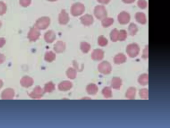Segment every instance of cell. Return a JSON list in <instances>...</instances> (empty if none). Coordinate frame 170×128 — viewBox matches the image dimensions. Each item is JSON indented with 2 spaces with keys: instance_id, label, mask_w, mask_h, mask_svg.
I'll return each mask as SVG.
<instances>
[{
  "instance_id": "obj_14",
  "label": "cell",
  "mask_w": 170,
  "mask_h": 128,
  "mask_svg": "<svg viewBox=\"0 0 170 128\" xmlns=\"http://www.w3.org/2000/svg\"><path fill=\"white\" fill-rule=\"evenodd\" d=\"M66 46L64 42L62 41H58L55 44L54 49L57 52H62L65 50Z\"/></svg>"
},
{
  "instance_id": "obj_11",
  "label": "cell",
  "mask_w": 170,
  "mask_h": 128,
  "mask_svg": "<svg viewBox=\"0 0 170 128\" xmlns=\"http://www.w3.org/2000/svg\"><path fill=\"white\" fill-rule=\"evenodd\" d=\"M127 57L122 54H119L115 56L114 59V62L117 64H120L125 62Z\"/></svg>"
},
{
  "instance_id": "obj_18",
  "label": "cell",
  "mask_w": 170,
  "mask_h": 128,
  "mask_svg": "<svg viewBox=\"0 0 170 128\" xmlns=\"http://www.w3.org/2000/svg\"><path fill=\"white\" fill-rule=\"evenodd\" d=\"M119 33L116 29L112 30L110 33V38L113 42H116L118 40Z\"/></svg>"
},
{
  "instance_id": "obj_5",
  "label": "cell",
  "mask_w": 170,
  "mask_h": 128,
  "mask_svg": "<svg viewBox=\"0 0 170 128\" xmlns=\"http://www.w3.org/2000/svg\"><path fill=\"white\" fill-rule=\"evenodd\" d=\"M41 35L39 29L34 27L30 29L28 34V38L30 42H35L40 37Z\"/></svg>"
},
{
  "instance_id": "obj_26",
  "label": "cell",
  "mask_w": 170,
  "mask_h": 128,
  "mask_svg": "<svg viewBox=\"0 0 170 128\" xmlns=\"http://www.w3.org/2000/svg\"><path fill=\"white\" fill-rule=\"evenodd\" d=\"M7 10L6 4L2 1H0V15L6 14Z\"/></svg>"
},
{
  "instance_id": "obj_28",
  "label": "cell",
  "mask_w": 170,
  "mask_h": 128,
  "mask_svg": "<svg viewBox=\"0 0 170 128\" xmlns=\"http://www.w3.org/2000/svg\"><path fill=\"white\" fill-rule=\"evenodd\" d=\"M138 6L141 9H145L147 6V3L145 0H139L137 2Z\"/></svg>"
},
{
  "instance_id": "obj_17",
  "label": "cell",
  "mask_w": 170,
  "mask_h": 128,
  "mask_svg": "<svg viewBox=\"0 0 170 128\" xmlns=\"http://www.w3.org/2000/svg\"><path fill=\"white\" fill-rule=\"evenodd\" d=\"M136 93V89L135 88L131 87L129 88L126 92V98L129 99H134Z\"/></svg>"
},
{
  "instance_id": "obj_34",
  "label": "cell",
  "mask_w": 170,
  "mask_h": 128,
  "mask_svg": "<svg viewBox=\"0 0 170 128\" xmlns=\"http://www.w3.org/2000/svg\"><path fill=\"white\" fill-rule=\"evenodd\" d=\"M2 25V22L1 21H0V28L1 27Z\"/></svg>"
},
{
  "instance_id": "obj_19",
  "label": "cell",
  "mask_w": 170,
  "mask_h": 128,
  "mask_svg": "<svg viewBox=\"0 0 170 128\" xmlns=\"http://www.w3.org/2000/svg\"><path fill=\"white\" fill-rule=\"evenodd\" d=\"M128 29L130 34L132 36H135L138 30L137 26L134 23H131Z\"/></svg>"
},
{
  "instance_id": "obj_7",
  "label": "cell",
  "mask_w": 170,
  "mask_h": 128,
  "mask_svg": "<svg viewBox=\"0 0 170 128\" xmlns=\"http://www.w3.org/2000/svg\"><path fill=\"white\" fill-rule=\"evenodd\" d=\"M118 20L120 24H127L129 23L130 20V15L127 12H122L118 16Z\"/></svg>"
},
{
  "instance_id": "obj_9",
  "label": "cell",
  "mask_w": 170,
  "mask_h": 128,
  "mask_svg": "<svg viewBox=\"0 0 170 128\" xmlns=\"http://www.w3.org/2000/svg\"><path fill=\"white\" fill-rule=\"evenodd\" d=\"M81 23L86 26H89L92 24L93 22V16L89 14H86L80 18Z\"/></svg>"
},
{
  "instance_id": "obj_15",
  "label": "cell",
  "mask_w": 170,
  "mask_h": 128,
  "mask_svg": "<svg viewBox=\"0 0 170 128\" xmlns=\"http://www.w3.org/2000/svg\"><path fill=\"white\" fill-rule=\"evenodd\" d=\"M138 82L142 86H146L149 82V77L146 74H143L138 78Z\"/></svg>"
},
{
  "instance_id": "obj_8",
  "label": "cell",
  "mask_w": 170,
  "mask_h": 128,
  "mask_svg": "<svg viewBox=\"0 0 170 128\" xmlns=\"http://www.w3.org/2000/svg\"><path fill=\"white\" fill-rule=\"evenodd\" d=\"M69 20L68 14L64 10H63L59 16V21L60 24L62 25L67 24Z\"/></svg>"
},
{
  "instance_id": "obj_13",
  "label": "cell",
  "mask_w": 170,
  "mask_h": 128,
  "mask_svg": "<svg viewBox=\"0 0 170 128\" xmlns=\"http://www.w3.org/2000/svg\"><path fill=\"white\" fill-rule=\"evenodd\" d=\"M135 19L138 23L142 24H145L147 22L145 15L142 12H138L136 14Z\"/></svg>"
},
{
  "instance_id": "obj_25",
  "label": "cell",
  "mask_w": 170,
  "mask_h": 128,
  "mask_svg": "<svg viewBox=\"0 0 170 128\" xmlns=\"http://www.w3.org/2000/svg\"><path fill=\"white\" fill-rule=\"evenodd\" d=\"M127 37V32L124 30H121L119 34V40L121 41H124L125 40Z\"/></svg>"
},
{
  "instance_id": "obj_21",
  "label": "cell",
  "mask_w": 170,
  "mask_h": 128,
  "mask_svg": "<svg viewBox=\"0 0 170 128\" xmlns=\"http://www.w3.org/2000/svg\"><path fill=\"white\" fill-rule=\"evenodd\" d=\"M102 92L104 96L106 98H110L112 96V92L110 87L105 88Z\"/></svg>"
},
{
  "instance_id": "obj_10",
  "label": "cell",
  "mask_w": 170,
  "mask_h": 128,
  "mask_svg": "<svg viewBox=\"0 0 170 128\" xmlns=\"http://www.w3.org/2000/svg\"><path fill=\"white\" fill-rule=\"evenodd\" d=\"M56 38V34L53 31H48L45 34L44 38L47 43H52L55 40Z\"/></svg>"
},
{
  "instance_id": "obj_12",
  "label": "cell",
  "mask_w": 170,
  "mask_h": 128,
  "mask_svg": "<svg viewBox=\"0 0 170 128\" xmlns=\"http://www.w3.org/2000/svg\"><path fill=\"white\" fill-rule=\"evenodd\" d=\"M112 86L113 89L119 90L122 85L121 79L119 77H114L112 79Z\"/></svg>"
},
{
  "instance_id": "obj_30",
  "label": "cell",
  "mask_w": 170,
  "mask_h": 128,
  "mask_svg": "<svg viewBox=\"0 0 170 128\" xmlns=\"http://www.w3.org/2000/svg\"><path fill=\"white\" fill-rule=\"evenodd\" d=\"M6 43V41L4 38H0V48L2 47Z\"/></svg>"
},
{
  "instance_id": "obj_27",
  "label": "cell",
  "mask_w": 170,
  "mask_h": 128,
  "mask_svg": "<svg viewBox=\"0 0 170 128\" xmlns=\"http://www.w3.org/2000/svg\"><path fill=\"white\" fill-rule=\"evenodd\" d=\"M31 3V0H20V5L24 7H28Z\"/></svg>"
},
{
  "instance_id": "obj_20",
  "label": "cell",
  "mask_w": 170,
  "mask_h": 128,
  "mask_svg": "<svg viewBox=\"0 0 170 128\" xmlns=\"http://www.w3.org/2000/svg\"><path fill=\"white\" fill-rule=\"evenodd\" d=\"M114 20L111 18H105L102 21V24L104 27L107 28L110 26L113 23Z\"/></svg>"
},
{
  "instance_id": "obj_16",
  "label": "cell",
  "mask_w": 170,
  "mask_h": 128,
  "mask_svg": "<svg viewBox=\"0 0 170 128\" xmlns=\"http://www.w3.org/2000/svg\"><path fill=\"white\" fill-rule=\"evenodd\" d=\"M104 56V52L101 50H96L94 51L93 54V58L95 60H101Z\"/></svg>"
},
{
  "instance_id": "obj_3",
  "label": "cell",
  "mask_w": 170,
  "mask_h": 128,
  "mask_svg": "<svg viewBox=\"0 0 170 128\" xmlns=\"http://www.w3.org/2000/svg\"><path fill=\"white\" fill-rule=\"evenodd\" d=\"M94 15L99 20H103L107 15V12L105 7L102 6L96 7L94 10Z\"/></svg>"
},
{
  "instance_id": "obj_33",
  "label": "cell",
  "mask_w": 170,
  "mask_h": 128,
  "mask_svg": "<svg viewBox=\"0 0 170 128\" xmlns=\"http://www.w3.org/2000/svg\"><path fill=\"white\" fill-rule=\"evenodd\" d=\"M47 1L50 2H55L57 1V0H47Z\"/></svg>"
},
{
  "instance_id": "obj_24",
  "label": "cell",
  "mask_w": 170,
  "mask_h": 128,
  "mask_svg": "<svg viewBox=\"0 0 170 128\" xmlns=\"http://www.w3.org/2000/svg\"><path fill=\"white\" fill-rule=\"evenodd\" d=\"M148 90L146 89H143L140 90L139 94L142 99H147L148 98Z\"/></svg>"
},
{
  "instance_id": "obj_4",
  "label": "cell",
  "mask_w": 170,
  "mask_h": 128,
  "mask_svg": "<svg viewBox=\"0 0 170 128\" xmlns=\"http://www.w3.org/2000/svg\"><path fill=\"white\" fill-rule=\"evenodd\" d=\"M126 51L130 57H135L139 54V48L137 44L135 43L131 44L127 46Z\"/></svg>"
},
{
  "instance_id": "obj_23",
  "label": "cell",
  "mask_w": 170,
  "mask_h": 128,
  "mask_svg": "<svg viewBox=\"0 0 170 128\" xmlns=\"http://www.w3.org/2000/svg\"><path fill=\"white\" fill-rule=\"evenodd\" d=\"M107 40L103 36H102L99 37L98 43L99 46H105L107 45Z\"/></svg>"
},
{
  "instance_id": "obj_22",
  "label": "cell",
  "mask_w": 170,
  "mask_h": 128,
  "mask_svg": "<svg viewBox=\"0 0 170 128\" xmlns=\"http://www.w3.org/2000/svg\"><path fill=\"white\" fill-rule=\"evenodd\" d=\"M90 45L89 43L86 42H82L81 43V50L84 52H88L90 49Z\"/></svg>"
},
{
  "instance_id": "obj_31",
  "label": "cell",
  "mask_w": 170,
  "mask_h": 128,
  "mask_svg": "<svg viewBox=\"0 0 170 128\" xmlns=\"http://www.w3.org/2000/svg\"><path fill=\"white\" fill-rule=\"evenodd\" d=\"M100 3L103 4H107L110 2V0H97Z\"/></svg>"
},
{
  "instance_id": "obj_29",
  "label": "cell",
  "mask_w": 170,
  "mask_h": 128,
  "mask_svg": "<svg viewBox=\"0 0 170 128\" xmlns=\"http://www.w3.org/2000/svg\"><path fill=\"white\" fill-rule=\"evenodd\" d=\"M148 47L147 46L144 50L143 51V54L142 55V57L143 59H146L148 57Z\"/></svg>"
},
{
  "instance_id": "obj_6",
  "label": "cell",
  "mask_w": 170,
  "mask_h": 128,
  "mask_svg": "<svg viewBox=\"0 0 170 128\" xmlns=\"http://www.w3.org/2000/svg\"><path fill=\"white\" fill-rule=\"evenodd\" d=\"M99 68L100 72L105 74H110L112 70L111 64L106 61H103L100 64Z\"/></svg>"
},
{
  "instance_id": "obj_2",
  "label": "cell",
  "mask_w": 170,
  "mask_h": 128,
  "mask_svg": "<svg viewBox=\"0 0 170 128\" xmlns=\"http://www.w3.org/2000/svg\"><path fill=\"white\" fill-rule=\"evenodd\" d=\"M85 10V7L83 4L80 2H77L72 6L71 12L73 16H78L83 14Z\"/></svg>"
},
{
  "instance_id": "obj_1",
  "label": "cell",
  "mask_w": 170,
  "mask_h": 128,
  "mask_svg": "<svg viewBox=\"0 0 170 128\" xmlns=\"http://www.w3.org/2000/svg\"><path fill=\"white\" fill-rule=\"evenodd\" d=\"M50 20L49 17L44 16L38 19L34 26L39 30H45L50 25Z\"/></svg>"
},
{
  "instance_id": "obj_32",
  "label": "cell",
  "mask_w": 170,
  "mask_h": 128,
  "mask_svg": "<svg viewBox=\"0 0 170 128\" xmlns=\"http://www.w3.org/2000/svg\"><path fill=\"white\" fill-rule=\"evenodd\" d=\"M135 0H122L123 2L126 3H131L134 2Z\"/></svg>"
}]
</instances>
